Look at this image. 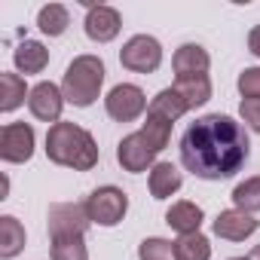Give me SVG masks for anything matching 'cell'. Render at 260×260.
I'll use <instances>...</instances> for the list:
<instances>
[{
  "label": "cell",
  "instance_id": "obj_1",
  "mask_svg": "<svg viewBox=\"0 0 260 260\" xmlns=\"http://www.w3.org/2000/svg\"><path fill=\"white\" fill-rule=\"evenodd\" d=\"M251 153L245 125L223 113H208L190 122L181 135V162L202 181L233 178Z\"/></svg>",
  "mask_w": 260,
  "mask_h": 260
},
{
  "label": "cell",
  "instance_id": "obj_2",
  "mask_svg": "<svg viewBox=\"0 0 260 260\" xmlns=\"http://www.w3.org/2000/svg\"><path fill=\"white\" fill-rule=\"evenodd\" d=\"M46 156L55 166L74 169V172H89L98 166V147L95 138L80 128L77 122H55L46 132Z\"/></svg>",
  "mask_w": 260,
  "mask_h": 260
},
{
  "label": "cell",
  "instance_id": "obj_3",
  "mask_svg": "<svg viewBox=\"0 0 260 260\" xmlns=\"http://www.w3.org/2000/svg\"><path fill=\"white\" fill-rule=\"evenodd\" d=\"M104 83V61L98 55H77L61 80V95L74 107H89Z\"/></svg>",
  "mask_w": 260,
  "mask_h": 260
},
{
  "label": "cell",
  "instance_id": "obj_4",
  "mask_svg": "<svg viewBox=\"0 0 260 260\" xmlns=\"http://www.w3.org/2000/svg\"><path fill=\"white\" fill-rule=\"evenodd\" d=\"M86 211H89L92 223H98V226H116L125 217V211H128V196L119 187H110V184L98 187L86 199Z\"/></svg>",
  "mask_w": 260,
  "mask_h": 260
},
{
  "label": "cell",
  "instance_id": "obj_5",
  "mask_svg": "<svg viewBox=\"0 0 260 260\" xmlns=\"http://www.w3.org/2000/svg\"><path fill=\"white\" fill-rule=\"evenodd\" d=\"M119 61H122V68L135 71V74H153L162 64V46L156 37L138 34L119 49Z\"/></svg>",
  "mask_w": 260,
  "mask_h": 260
},
{
  "label": "cell",
  "instance_id": "obj_6",
  "mask_svg": "<svg viewBox=\"0 0 260 260\" xmlns=\"http://www.w3.org/2000/svg\"><path fill=\"white\" fill-rule=\"evenodd\" d=\"M104 107H107V116H110V119H116V122H132V119H138L150 104H147V98H144V92H141L138 86L119 83V86H113L110 95L104 98Z\"/></svg>",
  "mask_w": 260,
  "mask_h": 260
},
{
  "label": "cell",
  "instance_id": "obj_7",
  "mask_svg": "<svg viewBox=\"0 0 260 260\" xmlns=\"http://www.w3.org/2000/svg\"><path fill=\"white\" fill-rule=\"evenodd\" d=\"M34 156V128L28 122H7L0 128V159L28 162Z\"/></svg>",
  "mask_w": 260,
  "mask_h": 260
},
{
  "label": "cell",
  "instance_id": "obj_8",
  "mask_svg": "<svg viewBox=\"0 0 260 260\" xmlns=\"http://www.w3.org/2000/svg\"><path fill=\"white\" fill-rule=\"evenodd\" d=\"M156 153H159V150L147 141V135H144V132H132V135H125V138L119 141V147H116V159H119V166H122L125 172H132V175L147 172V169L153 166Z\"/></svg>",
  "mask_w": 260,
  "mask_h": 260
},
{
  "label": "cell",
  "instance_id": "obj_9",
  "mask_svg": "<svg viewBox=\"0 0 260 260\" xmlns=\"http://www.w3.org/2000/svg\"><path fill=\"white\" fill-rule=\"evenodd\" d=\"M86 202H58L49 208V236H83L89 230Z\"/></svg>",
  "mask_w": 260,
  "mask_h": 260
},
{
  "label": "cell",
  "instance_id": "obj_10",
  "mask_svg": "<svg viewBox=\"0 0 260 260\" xmlns=\"http://www.w3.org/2000/svg\"><path fill=\"white\" fill-rule=\"evenodd\" d=\"M28 107H31V113L37 116V119H43V122H58V116H61V107H64V95H61V89L55 86V83H37L34 89H31V95H28Z\"/></svg>",
  "mask_w": 260,
  "mask_h": 260
},
{
  "label": "cell",
  "instance_id": "obj_11",
  "mask_svg": "<svg viewBox=\"0 0 260 260\" xmlns=\"http://www.w3.org/2000/svg\"><path fill=\"white\" fill-rule=\"evenodd\" d=\"M83 4L89 7V13H86V34H89V40H95V43H110L116 34H119V28H122V19H119V13L113 10V7H92L89 0H83Z\"/></svg>",
  "mask_w": 260,
  "mask_h": 260
},
{
  "label": "cell",
  "instance_id": "obj_12",
  "mask_svg": "<svg viewBox=\"0 0 260 260\" xmlns=\"http://www.w3.org/2000/svg\"><path fill=\"white\" fill-rule=\"evenodd\" d=\"M257 226H260V223H257L251 214L239 211V208L220 211V214L214 217V236L230 239V242H242V239H248L251 233H257Z\"/></svg>",
  "mask_w": 260,
  "mask_h": 260
},
{
  "label": "cell",
  "instance_id": "obj_13",
  "mask_svg": "<svg viewBox=\"0 0 260 260\" xmlns=\"http://www.w3.org/2000/svg\"><path fill=\"white\" fill-rule=\"evenodd\" d=\"M172 64H175L178 80H184V77H205L211 58H208V52H205L199 43H184V46L175 52V61H172Z\"/></svg>",
  "mask_w": 260,
  "mask_h": 260
},
{
  "label": "cell",
  "instance_id": "obj_14",
  "mask_svg": "<svg viewBox=\"0 0 260 260\" xmlns=\"http://www.w3.org/2000/svg\"><path fill=\"white\" fill-rule=\"evenodd\" d=\"M166 223L172 230H178L181 236H190V233H199L202 226V208L196 202H175L169 211H166Z\"/></svg>",
  "mask_w": 260,
  "mask_h": 260
},
{
  "label": "cell",
  "instance_id": "obj_15",
  "mask_svg": "<svg viewBox=\"0 0 260 260\" xmlns=\"http://www.w3.org/2000/svg\"><path fill=\"white\" fill-rule=\"evenodd\" d=\"M181 184H184V178H181V172L172 162H156L150 169V193H153V199L175 196L181 190Z\"/></svg>",
  "mask_w": 260,
  "mask_h": 260
},
{
  "label": "cell",
  "instance_id": "obj_16",
  "mask_svg": "<svg viewBox=\"0 0 260 260\" xmlns=\"http://www.w3.org/2000/svg\"><path fill=\"white\" fill-rule=\"evenodd\" d=\"M13 58H16V68L22 74H40L49 64V49L43 43H37V40H25V43L16 46Z\"/></svg>",
  "mask_w": 260,
  "mask_h": 260
},
{
  "label": "cell",
  "instance_id": "obj_17",
  "mask_svg": "<svg viewBox=\"0 0 260 260\" xmlns=\"http://www.w3.org/2000/svg\"><path fill=\"white\" fill-rule=\"evenodd\" d=\"M181 98H184V104L193 110V107H202L208 98H211V80H208V74L205 77H184V80H175V86H172Z\"/></svg>",
  "mask_w": 260,
  "mask_h": 260
},
{
  "label": "cell",
  "instance_id": "obj_18",
  "mask_svg": "<svg viewBox=\"0 0 260 260\" xmlns=\"http://www.w3.org/2000/svg\"><path fill=\"white\" fill-rule=\"evenodd\" d=\"M25 248V226L16 217H0V257L10 260Z\"/></svg>",
  "mask_w": 260,
  "mask_h": 260
},
{
  "label": "cell",
  "instance_id": "obj_19",
  "mask_svg": "<svg viewBox=\"0 0 260 260\" xmlns=\"http://www.w3.org/2000/svg\"><path fill=\"white\" fill-rule=\"evenodd\" d=\"M25 95H31V89L25 86L19 74H0V110L4 113L16 110L25 101Z\"/></svg>",
  "mask_w": 260,
  "mask_h": 260
},
{
  "label": "cell",
  "instance_id": "obj_20",
  "mask_svg": "<svg viewBox=\"0 0 260 260\" xmlns=\"http://www.w3.org/2000/svg\"><path fill=\"white\" fill-rule=\"evenodd\" d=\"M37 25H40L43 34H49V37H61V34L68 31V25H71V16H68V10H64L61 4H49V7L40 10Z\"/></svg>",
  "mask_w": 260,
  "mask_h": 260
},
{
  "label": "cell",
  "instance_id": "obj_21",
  "mask_svg": "<svg viewBox=\"0 0 260 260\" xmlns=\"http://www.w3.org/2000/svg\"><path fill=\"white\" fill-rule=\"evenodd\" d=\"M175 257L178 260H208L211 257V245L202 233H190V236H181L175 242Z\"/></svg>",
  "mask_w": 260,
  "mask_h": 260
},
{
  "label": "cell",
  "instance_id": "obj_22",
  "mask_svg": "<svg viewBox=\"0 0 260 260\" xmlns=\"http://www.w3.org/2000/svg\"><path fill=\"white\" fill-rule=\"evenodd\" d=\"M147 110H153V113H159V116H166V119H172V122H175V119H178V116H184L190 107L184 104V98H181L175 89H162V92L150 101V107H147Z\"/></svg>",
  "mask_w": 260,
  "mask_h": 260
},
{
  "label": "cell",
  "instance_id": "obj_23",
  "mask_svg": "<svg viewBox=\"0 0 260 260\" xmlns=\"http://www.w3.org/2000/svg\"><path fill=\"white\" fill-rule=\"evenodd\" d=\"M52 260H89L83 236H55L52 239Z\"/></svg>",
  "mask_w": 260,
  "mask_h": 260
},
{
  "label": "cell",
  "instance_id": "obj_24",
  "mask_svg": "<svg viewBox=\"0 0 260 260\" xmlns=\"http://www.w3.org/2000/svg\"><path fill=\"white\" fill-rule=\"evenodd\" d=\"M141 132L147 135V141H150L156 150H166V144H169V138H172V119H166V116L147 110V119H144V128H141Z\"/></svg>",
  "mask_w": 260,
  "mask_h": 260
},
{
  "label": "cell",
  "instance_id": "obj_25",
  "mask_svg": "<svg viewBox=\"0 0 260 260\" xmlns=\"http://www.w3.org/2000/svg\"><path fill=\"white\" fill-rule=\"evenodd\" d=\"M233 202L239 211L251 214V211H260V175L257 178H248L242 181L236 190H233Z\"/></svg>",
  "mask_w": 260,
  "mask_h": 260
},
{
  "label": "cell",
  "instance_id": "obj_26",
  "mask_svg": "<svg viewBox=\"0 0 260 260\" xmlns=\"http://www.w3.org/2000/svg\"><path fill=\"white\" fill-rule=\"evenodd\" d=\"M141 260H178L175 257V242L169 239H144L138 248Z\"/></svg>",
  "mask_w": 260,
  "mask_h": 260
},
{
  "label": "cell",
  "instance_id": "obj_27",
  "mask_svg": "<svg viewBox=\"0 0 260 260\" xmlns=\"http://www.w3.org/2000/svg\"><path fill=\"white\" fill-rule=\"evenodd\" d=\"M239 92H242V98L260 101V68H245L239 74Z\"/></svg>",
  "mask_w": 260,
  "mask_h": 260
},
{
  "label": "cell",
  "instance_id": "obj_28",
  "mask_svg": "<svg viewBox=\"0 0 260 260\" xmlns=\"http://www.w3.org/2000/svg\"><path fill=\"white\" fill-rule=\"evenodd\" d=\"M239 113H242V119L254 128V132H260V101H251V98H245L242 104H239Z\"/></svg>",
  "mask_w": 260,
  "mask_h": 260
},
{
  "label": "cell",
  "instance_id": "obj_29",
  "mask_svg": "<svg viewBox=\"0 0 260 260\" xmlns=\"http://www.w3.org/2000/svg\"><path fill=\"white\" fill-rule=\"evenodd\" d=\"M248 49L260 58V25H257V28H251V34H248Z\"/></svg>",
  "mask_w": 260,
  "mask_h": 260
},
{
  "label": "cell",
  "instance_id": "obj_30",
  "mask_svg": "<svg viewBox=\"0 0 260 260\" xmlns=\"http://www.w3.org/2000/svg\"><path fill=\"white\" fill-rule=\"evenodd\" d=\"M248 260H260V245H257V248H254V251L248 254Z\"/></svg>",
  "mask_w": 260,
  "mask_h": 260
},
{
  "label": "cell",
  "instance_id": "obj_31",
  "mask_svg": "<svg viewBox=\"0 0 260 260\" xmlns=\"http://www.w3.org/2000/svg\"><path fill=\"white\" fill-rule=\"evenodd\" d=\"M233 260H248V257H233Z\"/></svg>",
  "mask_w": 260,
  "mask_h": 260
}]
</instances>
